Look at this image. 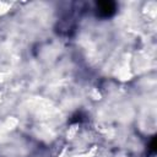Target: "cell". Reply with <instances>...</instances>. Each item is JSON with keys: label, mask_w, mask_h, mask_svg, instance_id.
Segmentation results:
<instances>
[{"label": "cell", "mask_w": 157, "mask_h": 157, "mask_svg": "<svg viewBox=\"0 0 157 157\" xmlns=\"http://www.w3.org/2000/svg\"><path fill=\"white\" fill-rule=\"evenodd\" d=\"M115 12V4L113 1H101L97 4V13L101 17H109Z\"/></svg>", "instance_id": "1"}]
</instances>
